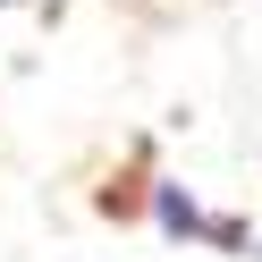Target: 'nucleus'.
<instances>
[{"label":"nucleus","mask_w":262,"mask_h":262,"mask_svg":"<svg viewBox=\"0 0 262 262\" xmlns=\"http://www.w3.org/2000/svg\"><path fill=\"white\" fill-rule=\"evenodd\" d=\"M152 228H161V237H211V220H203V203H194L186 186H169V178H161V186H152Z\"/></svg>","instance_id":"obj_1"},{"label":"nucleus","mask_w":262,"mask_h":262,"mask_svg":"<svg viewBox=\"0 0 262 262\" xmlns=\"http://www.w3.org/2000/svg\"><path fill=\"white\" fill-rule=\"evenodd\" d=\"M0 9H17V0H0Z\"/></svg>","instance_id":"obj_2"}]
</instances>
